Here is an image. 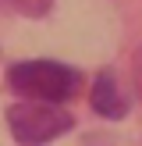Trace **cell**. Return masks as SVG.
Listing matches in <instances>:
<instances>
[{
	"label": "cell",
	"instance_id": "cell-1",
	"mask_svg": "<svg viewBox=\"0 0 142 146\" xmlns=\"http://www.w3.org/2000/svg\"><path fill=\"white\" fill-rule=\"evenodd\" d=\"M7 82L14 93L32 96V104H60L78 93V71L57 61H21L7 71Z\"/></svg>",
	"mask_w": 142,
	"mask_h": 146
},
{
	"label": "cell",
	"instance_id": "cell-2",
	"mask_svg": "<svg viewBox=\"0 0 142 146\" xmlns=\"http://www.w3.org/2000/svg\"><path fill=\"white\" fill-rule=\"evenodd\" d=\"M7 125H11V135L21 146H43L57 135L71 132L75 118L53 104H14L7 111Z\"/></svg>",
	"mask_w": 142,
	"mask_h": 146
},
{
	"label": "cell",
	"instance_id": "cell-3",
	"mask_svg": "<svg viewBox=\"0 0 142 146\" xmlns=\"http://www.w3.org/2000/svg\"><path fill=\"white\" fill-rule=\"evenodd\" d=\"M89 100H92V111L96 114H103V118H124V111H128V100L121 96V89H117V82H114V75H99L96 82H92V93H89Z\"/></svg>",
	"mask_w": 142,
	"mask_h": 146
},
{
	"label": "cell",
	"instance_id": "cell-4",
	"mask_svg": "<svg viewBox=\"0 0 142 146\" xmlns=\"http://www.w3.org/2000/svg\"><path fill=\"white\" fill-rule=\"evenodd\" d=\"M11 4L18 7L21 14H43V11H50L53 0H11Z\"/></svg>",
	"mask_w": 142,
	"mask_h": 146
},
{
	"label": "cell",
	"instance_id": "cell-5",
	"mask_svg": "<svg viewBox=\"0 0 142 146\" xmlns=\"http://www.w3.org/2000/svg\"><path fill=\"white\" fill-rule=\"evenodd\" d=\"M131 75H135V89H139V96H142V46L135 50V57H131Z\"/></svg>",
	"mask_w": 142,
	"mask_h": 146
}]
</instances>
